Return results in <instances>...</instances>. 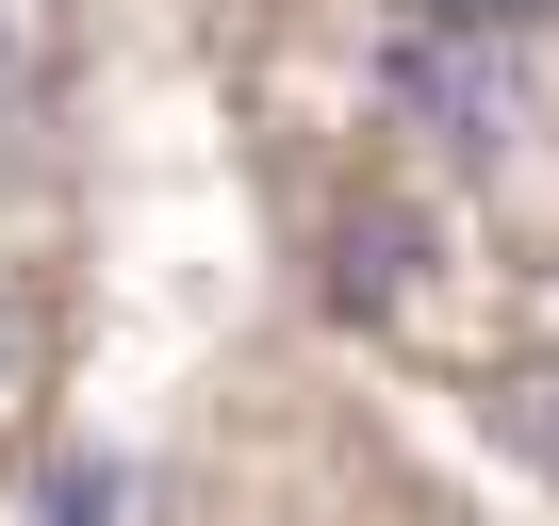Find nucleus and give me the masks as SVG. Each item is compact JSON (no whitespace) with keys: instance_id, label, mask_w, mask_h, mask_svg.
<instances>
[{"instance_id":"1","label":"nucleus","mask_w":559,"mask_h":526,"mask_svg":"<svg viewBox=\"0 0 559 526\" xmlns=\"http://www.w3.org/2000/svg\"><path fill=\"white\" fill-rule=\"evenodd\" d=\"M34 526H116V461H50L34 477Z\"/></svg>"},{"instance_id":"2","label":"nucleus","mask_w":559,"mask_h":526,"mask_svg":"<svg viewBox=\"0 0 559 526\" xmlns=\"http://www.w3.org/2000/svg\"><path fill=\"white\" fill-rule=\"evenodd\" d=\"M543 17H559V0H428V34H477V50L493 34H543Z\"/></svg>"},{"instance_id":"3","label":"nucleus","mask_w":559,"mask_h":526,"mask_svg":"<svg viewBox=\"0 0 559 526\" xmlns=\"http://www.w3.org/2000/svg\"><path fill=\"white\" fill-rule=\"evenodd\" d=\"M510 428H526V444H543V461H559V362H543V379H526V411H510Z\"/></svg>"}]
</instances>
